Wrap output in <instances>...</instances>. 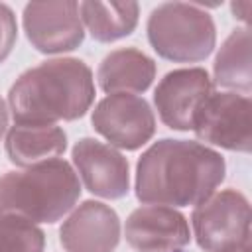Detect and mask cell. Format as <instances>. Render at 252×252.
I'll return each instance as SVG.
<instances>
[{
	"mask_svg": "<svg viewBox=\"0 0 252 252\" xmlns=\"http://www.w3.org/2000/svg\"><path fill=\"white\" fill-rule=\"evenodd\" d=\"M193 236L201 250L220 252L250 240V203L242 191L222 189L193 207Z\"/></svg>",
	"mask_w": 252,
	"mask_h": 252,
	"instance_id": "8992f818",
	"label": "cell"
},
{
	"mask_svg": "<svg viewBox=\"0 0 252 252\" xmlns=\"http://www.w3.org/2000/svg\"><path fill=\"white\" fill-rule=\"evenodd\" d=\"M79 16L83 28L94 41L112 43L128 37L140 20L138 2H79Z\"/></svg>",
	"mask_w": 252,
	"mask_h": 252,
	"instance_id": "2e32d148",
	"label": "cell"
},
{
	"mask_svg": "<svg viewBox=\"0 0 252 252\" xmlns=\"http://www.w3.org/2000/svg\"><path fill=\"white\" fill-rule=\"evenodd\" d=\"M73 169L85 189L102 199H122L130 191V165L120 150L94 138H81L71 150Z\"/></svg>",
	"mask_w": 252,
	"mask_h": 252,
	"instance_id": "30bf717a",
	"label": "cell"
},
{
	"mask_svg": "<svg viewBox=\"0 0 252 252\" xmlns=\"http://www.w3.org/2000/svg\"><path fill=\"white\" fill-rule=\"evenodd\" d=\"M8 159L18 167H30L57 159L67 150V134L57 124H18L8 128L4 138Z\"/></svg>",
	"mask_w": 252,
	"mask_h": 252,
	"instance_id": "5bb4252c",
	"label": "cell"
},
{
	"mask_svg": "<svg viewBox=\"0 0 252 252\" xmlns=\"http://www.w3.org/2000/svg\"><path fill=\"white\" fill-rule=\"evenodd\" d=\"M8 120H10L8 102L0 96V140H2V136H6V132H8Z\"/></svg>",
	"mask_w": 252,
	"mask_h": 252,
	"instance_id": "ffe728a7",
	"label": "cell"
},
{
	"mask_svg": "<svg viewBox=\"0 0 252 252\" xmlns=\"http://www.w3.org/2000/svg\"><path fill=\"white\" fill-rule=\"evenodd\" d=\"M146 35L154 51L173 63L205 61L217 45V26L201 4L163 2L146 22Z\"/></svg>",
	"mask_w": 252,
	"mask_h": 252,
	"instance_id": "277c9868",
	"label": "cell"
},
{
	"mask_svg": "<svg viewBox=\"0 0 252 252\" xmlns=\"http://www.w3.org/2000/svg\"><path fill=\"white\" fill-rule=\"evenodd\" d=\"M250 8H252V2L244 0V2H232L230 4V12L236 20H240L246 28H248V16H250Z\"/></svg>",
	"mask_w": 252,
	"mask_h": 252,
	"instance_id": "d6986e66",
	"label": "cell"
},
{
	"mask_svg": "<svg viewBox=\"0 0 252 252\" xmlns=\"http://www.w3.org/2000/svg\"><path fill=\"white\" fill-rule=\"evenodd\" d=\"M18 39V22L14 10L0 2V65L10 57Z\"/></svg>",
	"mask_w": 252,
	"mask_h": 252,
	"instance_id": "ac0fdd59",
	"label": "cell"
},
{
	"mask_svg": "<svg viewBox=\"0 0 252 252\" xmlns=\"http://www.w3.org/2000/svg\"><path fill=\"white\" fill-rule=\"evenodd\" d=\"M220 252H250V240H244L232 248H226V250H220Z\"/></svg>",
	"mask_w": 252,
	"mask_h": 252,
	"instance_id": "44dd1931",
	"label": "cell"
},
{
	"mask_svg": "<svg viewBox=\"0 0 252 252\" xmlns=\"http://www.w3.org/2000/svg\"><path fill=\"white\" fill-rule=\"evenodd\" d=\"M120 236L118 213L93 199L77 205L59 228V244L65 252H114Z\"/></svg>",
	"mask_w": 252,
	"mask_h": 252,
	"instance_id": "7c38bea8",
	"label": "cell"
},
{
	"mask_svg": "<svg viewBox=\"0 0 252 252\" xmlns=\"http://www.w3.org/2000/svg\"><path fill=\"white\" fill-rule=\"evenodd\" d=\"M45 232L18 215H0V252H43Z\"/></svg>",
	"mask_w": 252,
	"mask_h": 252,
	"instance_id": "e0dca14e",
	"label": "cell"
},
{
	"mask_svg": "<svg viewBox=\"0 0 252 252\" xmlns=\"http://www.w3.org/2000/svg\"><path fill=\"white\" fill-rule=\"evenodd\" d=\"M22 24L28 41L39 53H67L85 41L79 2L75 0L30 2L24 6Z\"/></svg>",
	"mask_w": 252,
	"mask_h": 252,
	"instance_id": "ba28073f",
	"label": "cell"
},
{
	"mask_svg": "<svg viewBox=\"0 0 252 252\" xmlns=\"http://www.w3.org/2000/svg\"><path fill=\"white\" fill-rule=\"evenodd\" d=\"M156 79V61L138 47H118L104 55L96 69L98 87L106 94H140Z\"/></svg>",
	"mask_w": 252,
	"mask_h": 252,
	"instance_id": "4fadbf2b",
	"label": "cell"
},
{
	"mask_svg": "<svg viewBox=\"0 0 252 252\" xmlns=\"http://www.w3.org/2000/svg\"><path fill=\"white\" fill-rule=\"evenodd\" d=\"M215 91L213 79L203 67H181L165 73L156 91L154 106L159 120L177 132L193 128L195 114L203 100Z\"/></svg>",
	"mask_w": 252,
	"mask_h": 252,
	"instance_id": "9c48e42d",
	"label": "cell"
},
{
	"mask_svg": "<svg viewBox=\"0 0 252 252\" xmlns=\"http://www.w3.org/2000/svg\"><path fill=\"white\" fill-rule=\"evenodd\" d=\"M6 102L18 124L71 122L94 102V77L83 59H47L12 83Z\"/></svg>",
	"mask_w": 252,
	"mask_h": 252,
	"instance_id": "7a4b0ae2",
	"label": "cell"
},
{
	"mask_svg": "<svg viewBox=\"0 0 252 252\" xmlns=\"http://www.w3.org/2000/svg\"><path fill=\"white\" fill-rule=\"evenodd\" d=\"M91 124L108 146L126 152L140 150L156 134V114L140 94H106L96 102Z\"/></svg>",
	"mask_w": 252,
	"mask_h": 252,
	"instance_id": "52a82bcc",
	"label": "cell"
},
{
	"mask_svg": "<svg viewBox=\"0 0 252 252\" xmlns=\"http://www.w3.org/2000/svg\"><path fill=\"white\" fill-rule=\"evenodd\" d=\"M252 102L248 94L232 91H213L199 106L193 132L205 146L228 152L250 154L252 148Z\"/></svg>",
	"mask_w": 252,
	"mask_h": 252,
	"instance_id": "5b68a950",
	"label": "cell"
},
{
	"mask_svg": "<svg viewBox=\"0 0 252 252\" xmlns=\"http://www.w3.org/2000/svg\"><path fill=\"white\" fill-rule=\"evenodd\" d=\"M213 85L222 91L248 94L252 91V63H250V28H234L213 63Z\"/></svg>",
	"mask_w": 252,
	"mask_h": 252,
	"instance_id": "9a60e30c",
	"label": "cell"
},
{
	"mask_svg": "<svg viewBox=\"0 0 252 252\" xmlns=\"http://www.w3.org/2000/svg\"><path fill=\"white\" fill-rule=\"evenodd\" d=\"M226 175L224 158L195 140L154 142L136 163L134 191L144 205L195 207L211 197Z\"/></svg>",
	"mask_w": 252,
	"mask_h": 252,
	"instance_id": "6da1fadb",
	"label": "cell"
},
{
	"mask_svg": "<svg viewBox=\"0 0 252 252\" xmlns=\"http://www.w3.org/2000/svg\"><path fill=\"white\" fill-rule=\"evenodd\" d=\"M124 236L134 252H175L189 244L191 230L183 213L163 205H142L124 222Z\"/></svg>",
	"mask_w": 252,
	"mask_h": 252,
	"instance_id": "8fae6325",
	"label": "cell"
},
{
	"mask_svg": "<svg viewBox=\"0 0 252 252\" xmlns=\"http://www.w3.org/2000/svg\"><path fill=\"white\" fill-rule=\"evenodd\" d=\"M79 197V175L61 158L0 175V215H18L35 224L61 220Z\"/></svg>",
	"mask_w": 252,
	"mask_h": 252,
	"instance_id": "3957f363",
	"label": "cell"
}]
</instances>
